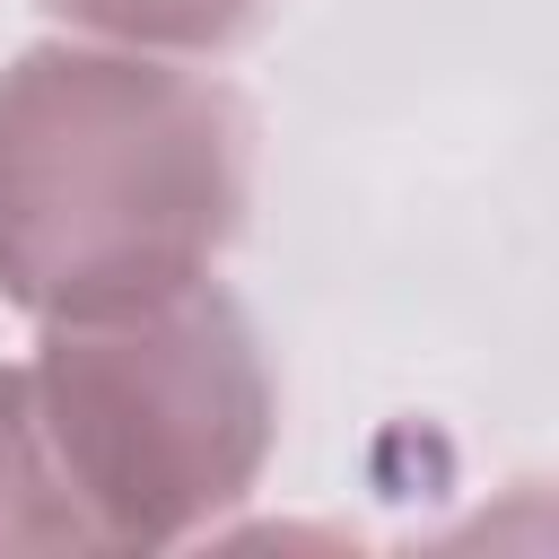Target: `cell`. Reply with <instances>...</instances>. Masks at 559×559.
<instances>
[{
  "instance_id": "1",
  "label": "cell",
  "mask_w": 559,
  "mask_h": 559,
  "mask_svg": "<svg viewBox=\"0 0 559 559\" xmlns=\"http://www.w3.org/2000/svg\"><path fill=\"white\" fill-rule=\"evenodd\" d=\"M253 218V105L175 52L87 35L0 70V297L35 323L210 280Z\"/></svg>"
},
{
  "instance_id": "2",
  "label": "cell",
  "mask_w": 559,
  "mask_h": 559,
  "mask_svg": "<svg viewBox=\"0 0 559 559\" xmlns=\"http://www.w3.org/2000/svg\"><path fill=\"white\" fill-rule=\"evenodd\" d=\"M26 384L105 550L210 542L280 445L262 323L218 271L140 306L35 323Z\"/></svg>"
},
{
  "instance_id": "3",
  "label": "cell",
  "mask_w": 559,
  "mask_h": 559,
  "mask_svg": "<svg viewBox=\"0 0 559 559\" xmlns=\"http://www.w3.org/2000/svg\"><path fill=\"white\" fill-rule=\"evenodd\" d=\"M0 550H105L26 384V358L0 367Z\"/></svg>"
},
{
  "instance_id": "4",
  "label": "cell",
  "mask_w": 559,
  "mask_h": 559,
  "mask_svg": "<svg viewBox=\"0 0 559 559\" xmlns=\"http://www.w3.org/2000/svg\"><path fill=\"white\" fill-rule=\"evenodd\" d=\"M61 35L122 44V52H175V61H218L271 26L280 0H35Z\"/></svg>"
}]
</instances>
